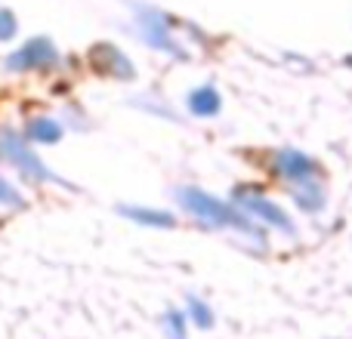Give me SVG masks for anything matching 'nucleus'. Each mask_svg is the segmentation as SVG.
<instances>
[{"label":"nucleus","mask_w":352,"mask_h":339,"mask_svg":"<svg viewBox=\"0 0 352 339\" xmlns=\"http://www.w3.org/2000/svg\"><path fill=\"white\" fill-rule=\"evenodd\" d=\"M164 330L170 339H186V312L170 309L164 315Z\"/></svg>","instance_id":"ddd939ff"},{"label":"nucleus","mask_w":352,"mask_h":339,"mask_svg":"<svg viewBox=\"0 0 352 339\" xmlns=\"http://www.w3.org/2000/svg\"><path fill=\"white\" fill-rule=\"evenodd\" d=\"M294 200L300 204V210L318 213L324 207V188H322V182H316V179L297 182V188H294Z\"/></svg>","instance_id":"1a4fd4ad"},{"label":"nucleus","mask_w":352,"mask_h":339,"mask_svg":"<svg viewBox=\"0 0 352 339\" xmlns=\"http://www.w3.org/2000/svg\"><path fill=\"white\" fill-rule=\"evenodd\" d=\"M16 31H19L16 16H12L10 10H0V43L12 40V37H16Z\"/></svg>","instance_id":"4468645a"},{"label":"nucleus","mask_w":352,"mask_h":339,"mask_svg":"<svg viewBox=\"0 0 352 339\" xmlns=\"http://www.w3.org/2000/svg\"><path fill=\"white\" fill-rule=\"evenodd\" d=\"M176 198H179V204L186 207L195 219H201V222L210 225V229L229 225V229L256 235L254 219H248L241 210H238V207H229V204H223L219 198H210V194L201 191V188H179V191H176Z\"/></svg>","instance_id":"f257e3e1"},{"label":"nucleus","mask_w":352,"mask_h":339,"mask_svg":"<svg viewBox=\"0 0 352 339\" xmlns=\"http://www.w3.org/2000/svg\"><path fill=\"white\" fill-rule=\"evenodd\" d=\"M140 28H142V34H146V40L152 43V47L164 49V53H170V56H186L179 43L173 40V34L167 31V19L161 16V12H142Z\"/></svg>","instance_id":"423d86ee"},{"label":"nucleus","mask_w":352,"mask_h":339,"mask_svg":"<svg viewBox=\"0 0 352 339\" xmlns=\"http://www.w3.org/2000/svg\"><path fill=\"white\" fill-rule=\"evenodd\" d=\"M272 167L281 179H291V182H303V179H312L318 173V164L309 158V154L297 152V148H285L272 158Z\"/></svg>","instance_id":"39448f33"},{"label":"nucleus","mask_w":352,"mask_h":339,"mask_svg":"<svg viewBox=\"0 0 352 339\" xmlns=\"http://www.w3.org/2000/svg\"><path fill=\"white\" fill-rule=\"evenodd\" d=\"M235 207L248 219H254V222L272 225V229H281V231H287V235H294V222L281 213V207L272 204V200H266L256 188H250V185L235 188Z\"/></svg>","instance_id":"7ed1b4c3"},{"label":"nucleus","mask_w":352,"mask_h":339,"mask_svg":"<svg viewBox=\"0 0 352 339\" xmlns=\"http://www.w3.org/2000/svg\"><path fill=\"white\" fill-rule=\"evenodd\" d=\"M186 318H192V321L198 324L201 330H207V327L213 324V312H210V305L201 303L198 296H188V299H186Z\"/></svg>","instance_id":"f8f14e48"},{"label":"nucleus","mask_w":352,"mask_h":339,"mask_svg":"<svg viewBox=\"0 0 352 339\" xmlns=\"http://www.w3.org/2000/svg\"><path fill=\"white\" fill-rule=\"evenodd\" d=\"M121 213L140 225H152V229H170L173 225V213L155 210V207H121Z\"/></svg>","instance_id":"9d476101"},{"label":"nucleus","mask_w":352,"mask_h":339,"mask_svg":"<svg viewBox=\"0 0 352 339\" xmlns=\"http://www.w3.org/2000/svg\"><path fill=\"white\" fill-rule=\"evenodd\" d=\"M0 158L10 161V164L16 167L22 176H28V179L59 182V176L37 158L34 148H31V142L25 139L22 133H16V130H0Z\"/></svg>","instance_id":"f03ea898"},{"label":"nucleus","mask_w":352,"mask_h":339,"mask_svg":"<svg viewBox=\"0 0 352 339\" xmlns=\"http://www.w3.org/2000/svg\"><path fill=\"white\" fill-rule=\"evenodd\" d=\"M0 204H3V207H22L25 204L22 194H19L6 179H0Z\"/></svg>","instance_id":"2eb2a0df"},{"label":"nucleus","mask_w":352,"mask_h":339,"mask_svg":"<svg viewBox=\"0 0 352 339\" xmlns=\"http://www.w3.org/2000/svg\"><path fill=\"white\" fill-rule=\"evenodd\" d=\"M90 59H93V65H96L99 71H105V74H115V78H121V80H130V78H133L130 59L121 53V49L109 47V43H99V47L93 49Z\"/></svg>","instance_id":"0eeeda50"},{"label":"nucleus","mask_w":352,"mask_h":339,"mask_svg":"<svg viewBox=\"0 0 352 339\" xmlns=\"http://www.w3.org/2000/svg\"><path fill=\"white\" fill-rule=\"evenodd\" d=\"M25 139L31 145H56L62 139V124L53 117H31L25 127Z\"/></svg>","instance_id":"6e6552de"},{"label":"nucleus","mask_w":352,"mask_h":339,"mask_svg":"<svg viewBox=\"0 0 352 339\" xmlns=\"http://www.w3.org/2000/svg\"><path fill=\"white\" fill-rule=\"evenodd\" d=\"M219 105H223V99H219V93L213 90V86H198V90L188 96V108L198 117H213L219 111Z\"/></svg>","instance_id":"9b49d317"},{"label":"nucleus","mask_w":352,"mask_h":339,"mask_svg":"<svg viewBox=\"0 0 352 339\" xmlns=\"http://www.w3.org/2000/svg\"><path fill=\"white\" fill-rule=\"evenodd\" d=\"M56 62H59V53H56L50 37H31L16 53L6 56V68L10 71H47Z\"/></svg>","instance_id":"20e7f679"}]
</instances>
